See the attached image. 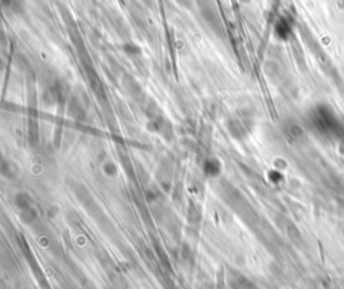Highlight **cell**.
Segmentation results:
<instances>
[{"instance_id": "cell-1", "label": "cell", "mask_w": 344, "mask_h": 289, "mask_svg": "<svg viewBox=\"0 0 344 289\" xmlns=\"http://www.w3.org/2000/svg\"><path fill=\"white\" fill-rule=\"evenodd\" d=\"M230 288L231 289H256L254 284L251 283L250 280H247L243 276H235L230 280Z\"/></svg>"}, {"instance_id": "cell-2", "label": "cell", "mask_w": 344, "mask_h": 289, "mask_svg": "<svg viewBox=\"0 0 344 289\" xmlns=\"http://www.w3.org/2000/svg\"><path fill=\"white\" fill-rule=\"evenodd\" d=\"M204 172L210 176H217L221 172V164L215 159H210L204 163Z\"/></svg>"}]
</instances>
